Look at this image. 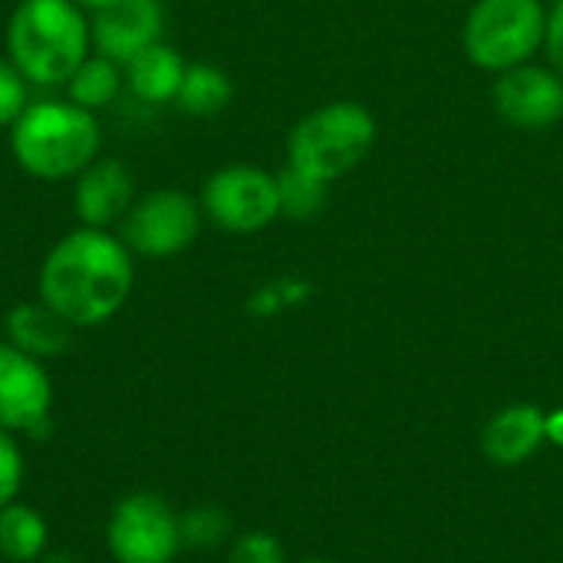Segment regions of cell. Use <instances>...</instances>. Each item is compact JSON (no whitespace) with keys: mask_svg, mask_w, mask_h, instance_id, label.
<instances>
[{"mask_svg":"<svg viewBox=\"0 0 563 563\" xmlns=\"http://www.w3.org/2000/svg\"><path fill=\"white\" fill-rule=\"evenodd\" d=\"M495 106L518 129H548L563 119V76L541 66H515L495 82Z\"/></svg>","mask_w":563,"mask_h":563,"instance_id":"7c38bea8","label":"cell"},{"mask_svg":"<svg viewBox=\"0 0 563 563\" xmlns=\"http://www.w3.org/2000/svg\"><path fill=\"white\" fill-rule=\"evenodd\" d=\"M125 86V73L115 59L109 56H99V53H89L76 73L66 79V99L89 109V112H102L115 102V96L122 92Z\"/></svg>","mask_w":563,"mask_h":563,"instance_id":"e0dca14e","label":"cell"},{"mask_svg":"<svg viewBox=\"0 0 563 563\" xmlns=\"http://www.w3.org/2000/svg\"><path fill=\"white\" fill-rule=\"evenodd\" d=\"M23 485V452L16 435L0 429V508L16 498Z\"/></svg>","mask_w":563,"mask_h":563,"instance_id":"603a6c76","label":"cell"},{"mask_svg":"<svg viewBox=\"0 0 563 563\" xmlns=\"http://www.w3.org/2000/svg\"><path fill=\"white\" fill-rule=\"evenodd\" d=\"M135 254L102 228L66 231L36 271V297L76 330L109 323L132 297Z\"/></svg>","mask_w":563,"mask_h":563,"instance_id":"6da1fadb","label":"cell"},{"mask_svg":"<svg viewBox=\"0 0 563 563\" xmlns=\"http://www.w3.org/2000/svg\"><path fill=\"white\" fill-rule=\"evenodd\" d=\"M92 53L125 66L132 56L148 49L165 33V3L162 0H115L106 10L89 16Z\"/></svg>","mask_w":563,"mask_h":563,"instance_id":"30bf717a","label":"cell"},{"mask_svg":"<svg viewBox=\"0 0 563 563\" xmlns=\"http://www.w3.org/2000/svg\"><path fill=\"white\" fill-rule=\"evenodd\" d=\"M228 531H231L228 511L218 505H195L181 515V544L185 548H198V551L218 548L228 538Z\"/></svg>","mask_w":563,"mask_h":563,"instance_id":"ffe728a7","label":"cell"},{"mask_svg":"<svg viewBox=\"0 0 563 563\" xmlns=\"http://www.w3.org/2000/svg\"><path fill=\"white\" fill-rule=\"evenodd\" d=\"M548 49H551V59L558 66V73L563 76V0L554 7L551 20H548Z\"/></svg>","mask_w":563,"mask_h":563,"instance_id":"cb8c5ba5","label":"cell"},{"mask_svg":"<svg viewBox=\"0 0 563 563\" xmlns=\"http://www.w3.org/2000/svg\"><path fill=\"white\" fill-rule=\"evenodd\" d=\"M548 36L541 0H478L465 23V49L482 69L521 66Z\"/></svg>","mask_w":563,"mask_h":563,"instance_id":"5b68a950","label":"cell"},{"mask_svg":"<svg viewBox=\"0 0 563 563\" xmlns=\"http://www.w3.org/2000/svg\"><path fill=\"white\" fill-rule=\"evenodd\" d=\"M228 563H287L284 544L271 531H247L234 538Z\"/></svg>","mask_w":563,"mask_h":563,"instance_id":"7402d4cb","label":"cell"},{"mask_svg":"<svg viewBox=\"0 0 563 563\" xmlns=\"http://www.w3.org/2000/svg\"><path fill=\"white\" fill-rule=\"evenodd\" d=\"M376 142L373 115L356 102H330L300 119L287 139V158L294 168L333 181L353 172Z\"/></svg>","mask_w":563,"mask_h":563,"instance_id":"277c9868","label":"cell"},{"mask_svg":"<svg viewBox=\"0 0 563 563\" xmlns=\"http://www.w3.org/2000/svg\"><path fill=\"white\" fill-rule=\"evenodd\" d=\"M201 211L221 231L257 234L280 214L277 178L254 165L218 168L201 188Z\"/></svg>","mask_w":563,"mask_h":563,"instance_id":"ba28073f","label":"cell"},{"mask_svg":"<svg viewBox=\"0 0 563 563\" xmlns=\"http://www.w3.org/2000/svg\"><path fill=\"white\" fill-rule=\"evenodd\" d=\"M7 59L33 86H66L92 53L89 13L73 0H20L7 20Z\"/></svg>","mask_w":563,"mask_h":563,"instance_id":"3957f363","label":"cell"},{"mask_svg":"<svg viewBox=\"0 0 563 563\" xmlns=\"http://www.w3.org/2000/svg\"><path fill=\"white\" fill-rule=\"evenodd\" d=\"M7 330V343H13L16 350H23L33 360H56L73 346V323H66L53 307H46L40 297L36 300H23L13 303L7 310L3 320Z\"/></svg>","mask_w":563,"mask_h":563,"instance_id":"5bb4252c","label":"cell"},{"mask_svg":"<svg viewBox=\"0 0 563 563\" xmlns=\"http://www.w3.org/2000/svg\"><path fill=\"white\" fill-rule=\"evenodd\" d=\"M548 442V412L534 402L505 406L482 429V452L498 468H518L531 462Z\"/></svg>","mask_w":563,"mask_h":563,"instance_id":"4fadbf2b","label":"cell"},{"mask_svg":"<svg viewBox=\"0 0 563 563\" xmlns=\"http://www.w3.org/2000/svg\"><path fill=\"white\" fill-rule=\"evenodd\" d=\"M201 218V201L178 188H158L135 198L129 214L119 221V238L135 257L168 261L195 244Z\"/></svg>","mask_w":563,"mask_h":563,"instance_id":"52a82bcc","label":"cell"},{"mask_svg":"<svg viewBox=\"0 0 563 563\" xmlns=\"http://www.w3.org/2000/svg\"><path fill=\"white\" fill-rule=\"evenodd\" d=\"M73 3H76V7H82V10H86V13L92 16V13L106 10L109 3H115V0H73Z\"/></svg>","mask_w":563,"mask_h":563,"instance_id":"484cf974","label":"cell"},{"mask_svg":"<svg viewBox=\"0 0 563 563\" xmlns=\"http://www.w3.org/2000/svg\"><path fill=\"white\" fill-rule=\"evenodd\" d=\"M300 563H336V561H327V558H307V561Z\"/></svg>","mask_w":563,"mask_h":563,"instance_id":"4316f807","label":"cell"},{"mask_svg":"<svg viewBox=\"0 0 563 563\" xmlns=\"http://www.w3.org/2000/svg\"><path fill=\"white\" fill-rule=\"evenodd\" d=\"M49 548V525L33 505L0 508V558L10 563L40 561Z\"/></svg>","mask_w":563,"mask_h":563,"instance_id":"2e32d148","label":"cell"},{"mask_svg":"<svg viewBox=\"0 0 563 563\" xmlns=\"http://www.w3.org/2000/svg\"><path fill=\"white\" fill-rule=\"evenodd\" d=\"M185 59L175 46H168L165 40L152 43L148 49H142L139 56H132L122 73H125V86L139 102L148 106H165L175 102L181 76H185Z\"/></svg>","mask_w":563,"mask_h":563,"instance_id":"9a60e30c","label":"cell"},{"mask_svg":"<svg viewBox=\"0 0 563 563\" xmlns=\"http://www.w3.org/2000/svg\"><path fill=\"white\" fill-rule=\"evenodd\" d=\"M26 106H30L26 76L7 56H0V129H10L23 115Z\"/></svg>","mask_w":563,"mask_h":563,"instance_id":"44dd1931","label":"cell"},{"mask_svg":"<svg viewBox=\"0 0 563 563\" xmlns=\"http://www.w3.org/2000/svg\"><path fill=\"white\" fill-rule=\"evenodd\" d=\"M13 162L36 181H73L102 155L99 115L69 99H40L7 129Z\"/></svg>","mask_w":563,"mask_h":563,"instance_id":"7a4b0ae2","label":"cell"},{"mask_svg":"<svg viewBox=\"0 0 563 563\" xmlns=\"http://www.w3.org/2000/svg\"><path fill=\"white\" fill-rule=\"evenodd\" d=\"M231 96H234V86L221 66L188 63L181 86H178V96H175V106L188 115L208 119V115H218L231 102Z\"/></svg>","mask_w":563,"mask_h":563,"instance_id":"ac0fdd59","label":"cell"},{"mask_svg":"<svg viewBox=\"0 0 563 563\" xmlns=\"http://www.w3.org/2000/svg\"><path fill=\"white\" fill-rule=\"evenodd\" d=\"M53 383L40 360L13 343H0V429L10 435L43 439L53 422Z\"/></svg>","mask_w":563,"mask_h":563,"instance_id":"9c48e42d","label":"cell"},{"mask_svg":"<svg viewBox=\"0 0 563 563\" xmlns=\"http://www.w3.org/2000/svg\"><path fill=\"white\" fill-rule=\"evenodd\" d=\"M548 442L563 445V412H551L548 416Z\"/></svg>","mask_w":563,"mask_h":563,"instance_id":"d4e9b609","label":"cell"},{"mask_svg":"<svg viewBox=\"0 0 563 563\" xmlns=\"http://www.w3.org/2000/svg\"><path fill=\"white\" fill-rule=\"evenodd\" d=\"M277 191H280V214L310 218L327 198V181L287 165V172L277 175Z\"/></svg>","mask_w":563,"mask_h":563,"instance_id":"d6986e66","label":"cell"},{"mask_svg":"<svg viewBox=\"0 0 563 563\" xmlns=\"http://www.w3.org/2000/svg\"><path fill=\"white\" fill-rule=\"evenodd\" d=\"M106 544L115 563H172L185 548L181 518L165 498L132 492L109 511Z\"/></svg>","mask_w":563,"mask_h":563,"instance_id":"8992f818","label":"cell"},{"mask_svg":"<svg viewBox=\"0 0 563 563\" xmlns=\"http://www.w3.org/2000/svg\"><path fill=\"white\" fill-rule=\"evenodd\" d=\"M135 198V175L119 158L99 155L73 178V211L82 228H119Z\"/></svg>","mask_w":563,"mask_h":563,"instance_id":"8fae6325","label":"cell"}]
</instances>
